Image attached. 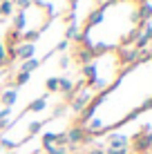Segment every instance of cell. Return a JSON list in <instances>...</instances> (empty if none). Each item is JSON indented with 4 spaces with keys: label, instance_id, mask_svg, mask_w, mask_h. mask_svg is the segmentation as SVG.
Segmentation results:
<instances>
[{
    "label": "cell",
    "instance_id": "1",
    "mask_svg": "<svg viewBox=\"0 0 152 154\" xmlns=\"http://www.w3.org/2000/svg\"><path fill=\"white\" fill-rule=\"evenodd\" d=\"M152 105V58L130 65L103 89L83 119L87 132H110Z\"/></svg>",
    "mask_w": 152,
    "mask_h": 154
}]
</instances>
